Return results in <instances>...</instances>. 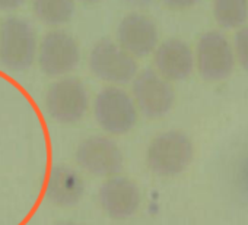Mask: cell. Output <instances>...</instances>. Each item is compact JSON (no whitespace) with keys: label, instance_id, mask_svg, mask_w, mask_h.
Instances as JSON below:
<instances>
[{"label":"cell","instance_id":"cell-1","mask_svg":"<svg viewBox=\"0 0 248 225\" xmlns=\"http://www.w3.org/2000/svg\"><path fill=\"white\" fill-rule=\"evenodd\" d=\"M194 144L191 138L177 129L156 133L146 148V165L149 171L162 178L183 174L193 162Z\"/></svg>","mask_w":248,"mask_h":225},{"label":"cell","instance_id":"cell-2","mask_svg":"<svg viewBox=\"0 0 248 225\" xmlns=\"http://www.w3.org/2000/svg\"><path fill=\"white\" fill-rule=\"evenodd\" d=\"M92 114L105 135L123 136L136 128L140 111L132 92L117 85H107L93 99Z\"/></svg>","mask_w":248,"mask_h":225},{"label":"cell","instance_id":"cell-3","mask_svg":"<svg viewBox=\"0 0 248 225\" xmlns=\"http://www.w3.org/2000/svg\"><path fill=\"white\" fill-rule=\"evenodd\" d=\"M38 37L25 18L11 15L0 22V66L8 72L28 70L37 60Z\"/></svg>","mask_w":248,"mask_h":225},{"label":"cell","instance_id":"cell-4","mask_svg":"<svg viewBox=\"0 0 248 225\" xmlns=\"http://www.w3.org/2000/svg\"><path fill=\"white\" fill-rule=\"evenodd\" d=\"M86 85L73 76H63L48 85L44 94V108L48 117L59 125H76L89 110Z\"/></svg>","mask_w":248,"mask_h":225},{"label":"cell","instance_id":"cell-5","mask_svg":"<svg viewBox=\"0 0 248 225\" xmlns=\"http://www.w3.org/2000/svg\"><path fill=\"white\" fill-rule=\"evenodd\" d=\"M88 67L98 80L117 86L133 82L139 73L138 59L109 38L99 40L92 46Z\"/></svg>","mask_w":248,"mask_h":225},{"label":"cell","instance_id":"cell-6","mask_svg":"<svg viewBox=\"0 0 248 225\" xmlns=\"http://www.w3.org/2000/svg\"><path fill=\"white\" fill-rule=\"evenodd\" d=\"M73 157L78 167L92 177L108 178L120 174L124 167L123 151L109 135L83 138L76 145Z\"/></svg>","mask_w":248,"mask_h":225},{"label":"cell","instance_id":"cell-7","mask_svg":"<svg viewBox=\"0 0 248 225\" xmlns=\"http://www.w3.org/2000/svg\"><path fill=\"white\" fill-rule=\"evenodd\" d=\"M80 62V46L75 35L63 30H51L38 44V69L50 78H63L72 73Z\"/></svg>","mask_w":248,"mask_h":225},{"label":"cell","instance_id":"cell-8","mask_svg":"<svg viewBox=\"0 0 248 225\" xmlns=\"http://www.w3.org/2000/svg\"><path fill=\"white\" fill-rule=\"evenodd\" d=\"M132 95L140 114L156 120L172 110L175 104V89L172 82L161 76L155 69H145L132 82Z\"/></svg>","mask_w":248,"mask_h":225},{"label":"cell","instance_id":"cell-9","mask_svg":"<svg viewBox=\"0 0 248 225\" xmlns=\"http://www.w3.org/2000/svg\"><path fill=\"white\" fill-rule=\"evenodd\" d=\"M196 69L207 82L226 79L235 67V51L229 40L219 31H207L196 43Z\"/></svg>","mask_w":248,"mask_h":225},{"label":"cell","instance_id":"cell-10","mask_svg":"<svg viewBox=\"0 0 248 225\" xmlns=\"http://www.w3.org/2000/svg\"><path fill=\"white\" fill-rule=\"evenodd\" d=\"M98 203L111 219L123 221L132 218L142 205V190L129 176L115 174L104 178L98 190Z\"/></svg>","mask_w":248,"mask_h":225},{"label":"cell","instance_id":"cell-11","mask_svg":"<svg viewBox=\"0 0 248 225\" xmlns=\"http://www.w3.org/2000/svg\"><path fill=\"white\" fill-rule=\"evenodd\" d=\"M117 43L133 57L145 59L159 46L158 25L143 12H130L117 27Z\"/></svg>","mask_w":248,"mask_h":225},{"label":"cell","instance_id":"cell-12","mask_svg":"<svg viewBox=\"0 0 248 225\" xmlns=\"http://www.w3.org/2000/svg\"><path fill=\"white\" fill-rule=\"evenodd\" d=\"M154 66L170 82H181L196 67L194 50L181 38H167L159 43L154 53Z\"/></svg>","mask_w":248,"mask_h":225},{"label":"cell","instance_id":"cell-13","mask_svg":"<svg viewBox=\"0 0 248 225\" xmlns=\"http://www.w3.org/2000/svg\"><path fill=\"white\" fill-rule=\"evenodd\" d=\"M85 193V183L82 176L66 164H57L53 167L47 189V200L57 208H70L80 202Z\"/></svg>","mask_w":248,"mask_h":225},{"label":"cell","instance_id":"cell-14","mask_svg":"<svg viewBox=\"0 0 248 225\" xmlns=\"http://www.w3.org/2000/svg\"><path fill=\"white\" fill-rule=\"evenodd\" d=\"M76 9V0H31L34 18L47 27H60L67 24Z\"/></svg>","mask_w":248,"mask_h":225},{"label":"cell","instance_id":"cell-15","mask_svg":"<svg viewBox=\"0 0 248 225\" xmlns=\"http://www.w3.org/2000/svg\"><path fill=\"white\" fill-rule=\"evenodd\" d=\"M212 14L222 28H239L248 18V0H212Z\"/></svg>","mask_w":248,"mask_h":225},{"label":"cell","instance_id":"cell-16","mask_svg":"<svg viewBox=\"0 0 248 225\" xmlns=\"http://www.w3.org/2000/svg\"><path fill=\"white\" fill-rule=\"evenodd\" d=\"M231 183L235 193L248 202V149L238 157L231 171Z\"/></svg>","mask_w":248,"mask_h":225},{"label":"cell","instance_id":"cell-17","mask_svg":"<svg viewBox=\"0 0 248 225\" xmlns=\"http://www.w3.org/2000/svg\"><path fill=\"white\" fill-rule=\"evenodd\" d=\"M233 51H235V59L239 63V66L248 72V27H242L236 32Z\"/></svg>","mask_w":248,"mask_h":225},{"label":"cell","instance_id":"cell-18","mask_svg":"<svg viewBox=\"0 0 248 225\" xmlns=\"http://www.w3.org/2000/svg\"><path fill=\"white\" fill-rule=\"evenodd\" d=\"M200 0H161V3L170 9V11H177V12H181V11H187V9H191L194 8Z\"/></svg>","mask_w":248,"mask_h":225},{"label":"cell","instance_id":"cell-19","mask_svg":"<svg viewBox=\"0 0 248 225\" xmlns=\"http://www.w3.org/2000/svg\"><path fill=\"white\" fill-rule=\"evenodd\" d=\"M25 3V0H0V12H14Z\"/></svg>","mask_w":248,"mask_h":225},{"label":"cell","instance_id":"cell-20","mask_svg":"<svg viewBox=\"0 0 248 225\" xmlns=\"http://www.w3.org/2000/svg\"><path fill=\"white\" fill-rule=\"evenodd\" d=\"M126 2L130 5V6H135V8H145V6H149L152 5L155 0H126Z\"/></svg>","mask_w":248,"mask_h":225},{"label":"cell","instance_id":"cell-21","mask_svg":"<svg viewBox=\"0 0 248 225\" xmlns=\"http://www.w3.org/2000/svg\"><path fill=\"white\" fill-rule=\"evenodd\" d=\"M79 2H82L85 5H93V3H98L99 0H79Z\"/></svg>","mask_w":248,"mask_h":225},{"label":"cell","instance_id":"cell-22","mask_svg":"<svg viewBox=\"0 0 248 225\" xmlns=\"http://www.w3.org/2000/svg\"><path fill=\"white\" fill-rule=\"evenodd\" d=\"M57 225H79V224H75V222H60Z\"/></svg>","mask_w":248,"mask_h":225}]
</instances>
